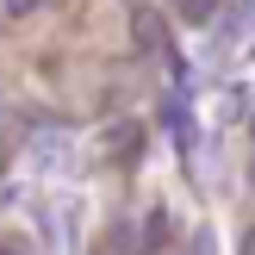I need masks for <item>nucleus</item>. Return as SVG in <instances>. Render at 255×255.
Listing matches in <instances>:
<instances>
[{
    "instance_id": "1",
    "label": "nucleus",
    "mask_w": 255,
    "mask_h": 255,
    "mask_svg": "<svg viewBox=\"0 0 255 255\" xmlns=\"http://www.w3.org/2000/svg\"><path fill=\"white\" fill-rule=\"evenodd\" d=\"M131 31H137V50H149V56H162V50H168V37H162V19H156L149 6H137V25H131Z\"/></svg>"
},
{
    "instance_id": "2",
    "label": "nucleus",
    "mask_w": 255,
    "mask_h": 255,
    "mask_svg": "<svg viewBox=\"0 0 255 255\" xmlns=\"http://www.w3.org/2000/svg\"><path fill=\"white\" fill-rule=\"evenodd\" d=\"M31 156H37V168H62V162H69V137H62V131L31 137Z\"/></svg>"
},
{
    "instance_id": "3",
    "label": "nucleus",
    "mask_w": 255,
    "mask_h": 255,
    "mask_svg": "<svg viewBox=\"0 0 255 255\" xmlns=\"http://www.w3.org/2000/svg\"><path fill=\"white\" fill-rule=\"evenodd\" d=\"M106 149H112V156H137V149H143V131H137V125H112Z\"/></svg>"
},
{
    "instance_id": "4",
    "label": "nucleus",
    "mask_w": 255,
    "mask_h": 255,
    "mask_svg": "<svg viewBox=\"0 0 255 255\" xmlns=\"http://www.w3.org/2000/svg\"><path fill=\"white\" fill-rule=\"evenodd\" d=\"M218 12H224V0H181V19L187 25H212Z\"/></svg>"
},
{
    "instance_id": "5",
    "label": "nucleus",
    "mask_w": 255,
    "mask_h": 255,
    "mask_svg": "<svg viewBox=\"0 0 255 255\" xmlns=\"http://www.w3.org/2000/svg\"><path fill=\"white\" fill-rule=\"evenodd\" d=\"M0 12H12V19H25V12H37V0H0Z\"/></svg>"
},
{
    "instance_id": "6",
    "label": "nucleus",
    "mask_w": 255,
    "mask_h": 255,
    "mask_svg": "<svg viewBox=\"0 0 255 255\" xmlns=\"http://www.w3.org/2000/svg\"><path fill=\"white\" fill-rule=\"evenodd\" d=\"M243 255H255V231H243Z\"/></svg>"
},
{
    "instance_id": "7",
    "label": "nucleus",
    "mask_w": 255,
    "mask_h": 255,
    "mask_svg": "<svg viewBox=\"0 0 255 255\" xmlns=\"http://www.w3.org/2000/svg\"><path fill=\"white\" fill-rule=\"evenodd\" d=\"M193 255H212V243H193Z\"/></svg>"
},
{
    "instance_id": "8",
    "label": "nucleus",
    "mask_w": 255,
    "mask_h": 255,
    "mask_svg": "<svg viewBox=\"0 0 255 255\" xmlns=\"http://www.w3.org/2000/svg\"><path fill=\"white\" fill-rule=\"evenodd\" d=\"M0 255H19V249H6V243H0Z\"/></svg>"
}]
</instances>
